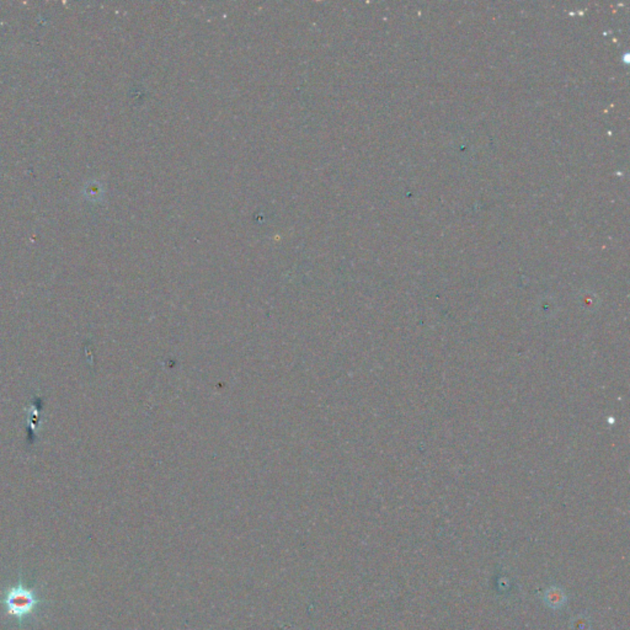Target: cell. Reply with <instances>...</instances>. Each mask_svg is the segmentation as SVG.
<instances>
[{"instance_id":"cell-3","label":"cell","mask_w":630,"mask_h":630,"mask_svg":"<svg viewBox=\"0 0 630 630\" xmlns=\"http://www.w3.org/2000/svg\"><path fill=\"white\" fill-rule=\"evenodd\" d=\"M570 630H591V620L586 615H578L570 620Z\"/></svg>"},{"instance_id":"cell-1","label":"cell","mask_w":630,"mask_h":630,"mask_svg":"<svg viewBox=\"0 0 630 630\" xmlns=\"http://www.w3.org/2000/svg\"><path fill=\"white\" fill-rule=\"evenodd\" d=\"M3 605L8 615L21 622L36 612L41 601L35 591L20 583L6 589L3 596Z\"/></svg>"},{"instance_id":"cell-2","label":"cell","mask_w":630,"mask_h":630,"mask_svg":"<svg viewBox=\"0 0 630 630\" xmlns=\"http://www.w3.org/2000/svg\"><path fill=\"white\" fill-rule=\"evenodd\" d=\"M543 602L550 610H558L566 605L568 597H566V594L564 592L563 589H560L558 586H552V587H549V589L544 591Z\"/></svg>"}]
</instances>
